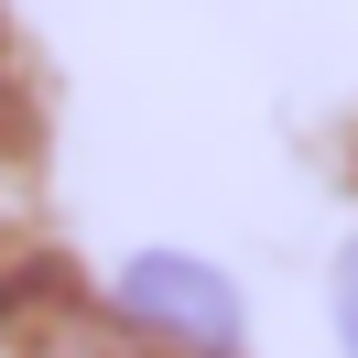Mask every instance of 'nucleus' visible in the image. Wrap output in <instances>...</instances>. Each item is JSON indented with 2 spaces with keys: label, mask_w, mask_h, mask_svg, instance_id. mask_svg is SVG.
<instances>
[{
  "label": "nucleus",
  "mask_w": 358,
  "mask_h": 358,
  "mask_svg": "<svg viewBox=\"0 0 358 358\" xmlns=\"http://www.w3.org/2000/svg\"><path fill=\"white\" fill-rule=\"evenodd\" d=\"M120 304H131V326L152 348H185V358H228L239 348V282L217 261H196V250H141L120 271Z\"/></svg>",
  "instance_id": "f257e3e1"
},
{
  "label": "nucleus",
  "mask_w": 358,
  "mask_h": 358,
  "mask_svg": "<svg viewBox=\"0 0 358 358\" xmlns=\"http://www.w3.org/2000/svg\"><path fill=\"white\" fill-rule=\"evenodd\" d=\"M336 348L358 358V239L336 250Z\"/></svg>",
  "instance_id": "7ed1b4c3"
},
{
  "label": "nucleus",
  "mask_w": 358,
  "mask_h": 358,
  "mask_svg": "<svg viewBox=\"0 0 358 358\" xmlns=\"http://www.w3.org/2000/svg\"><path fill=\"white\" fill-rule=\"evenodd\" d=\"M0 358H141L131 336L87 326L76 304H11L0 315Z\"/></svg>",
  "instance_id": "f03ea898"
}]
</instances>
